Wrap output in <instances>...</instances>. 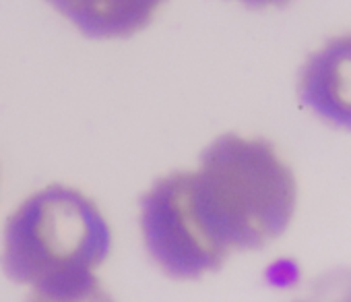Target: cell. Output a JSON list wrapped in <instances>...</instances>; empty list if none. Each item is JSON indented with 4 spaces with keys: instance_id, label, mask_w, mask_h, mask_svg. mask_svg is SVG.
<instances>
[{
    "instance_id": "1",
    "label": "cell",
    "mask_w": 351,
    "mask_h": 302,
    "mask_svg": "<svg viewBox=\"0 0 351 302\" xmlns=\"http://www.w3.org/2000/svg\"><path fill=\"white\" fill-rule=\"evenodd\" d=\"M112 248L110 226L83 193L52 185L27 197L7 220L3 269L38 300H97V269Z\"/></svg>"
},
{
    "instance_id": "4",
    "label": "cell",
    "mask_w": 351,
    "mask_h": 302,
    "mask_svg": "<svg viewBox=\"0 0 351 302\" xmlns=\"http://www.w3.org/2000/svg\"><path fill=\"white\" fill-rule=\"evenodd\" d=\"M298 93L322 122L351 130V34L328 40L306 58Z\"/></svg>"
},
{
    "instance_id": "5",
    "label": "cell",
    "mask_w": 351,
    "mask_h": 302,
    "mask_svg": "<svg viewBox=\"0 0 351 302\" xmlns=\"http://www.w3.org/2000/svg\"><path fill=\"white\" fill-rule=\"evenodd\" d=\"M91 40H124L143 32L165 0H46Z\"/></svg>"
},
{
    "instance_id": "2",
    "label": "cell",
    "mask_w": 351,
    "mask_h": 302,
    "mask_svg": "<svg viewBox=\"0 0 351 302\" xmlns=\"http://www.w3.org/2000/svg\"><path fill=\"white\" fill-rule=\"evenodd\" d=\"M195 187L201 207L234 251H258L291 224L298 185L277 149L256 137L226 132L201 154Z\"/></svg>"
},
{
    "instance_id": "6",
    "label": "cell",
    "mask_w": 351,
    "mask_h": 302,
    "mask_svg": "<svg viewBox=\"0 0 351 302\" xmlns=\"http://www.w3.org/2000/svg\"><path fill=\"white\" fill-rule=\"evenodd\" d=\"M248 9H269V7H285L291 0H238Z\"/></svg>"
},
{
    "instance_id": "3",
    "label": "cell",
    "mask_w": 351,
    "mask_h": 302,
    "mask_svg": "<svg viewBox=\"0 0 351 302\" xmlns=\"http://www.w3.org/2000/svg\"><path fill=\"white\" fill-rule=\"evenodd\" d=\"M141 232L155 265L173 279H199L217 271L230 248L209 224L195 172H171L141 199Z\"/></svg>"
}]
</instances>
